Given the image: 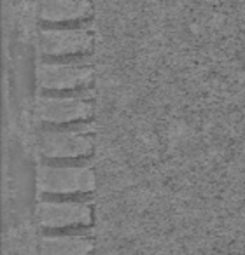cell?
<instances>
[{
    "mask_svg": "<svg viewBox=\"0 0 245 255\" xmlns=\"http://www.w3.org/2000/svg\"><path fill=\"white\" fill-rule=\"evenodd\" d=\"M93 40V32L84 26H51L40 30L39 35L40 51L54 58L88 53Z\"/></svg>",
    "mask_w": 245,
    "mask_h": 255,
    "instance_id": "277c9868",
    "label": "cell"
},
{
    "mask_svg": "<svg viewBox=\"0 0 245 255\" xmlns=\"http://www.w3.org/2000/svg\"><path fill=\"white\" fill-rule=\"evenodd\" d=\"M39 86L47 91H67L91 84L93 68L77 61H44L37 72Z\"/></svg>",
    "mask_w": 245,
    "mask_h": 255,
    "instance_id": "8992f818",
    "label": "cell"
},
{
    "mask_svg": "<svg viewBox=\"0 0 245 255\" xmlns=\"http://www.w3.org/2000/svg\"><path fill=\"white\" fill-rule=\"evenodd\" d=\"M95 138L86 128H46L39 135L40 154L47 159H77L93 152Z\"/></svg>",
    "mask_w": 245,
    "mask_h": 255,
    "instance_id": "7a4b0ae2",
    "label": "cell"
},
{
    "mask_svg": "<svg viewBox=\"0 0 245 255\" xmlns=\"http://www.w3.org/2000/svg\"><path fill=\"white\" fill-rule=\"evenodd\" d=\"M95 243L86 234H46L40 238V255H91Z\"/></svg>",
    "mask_w": 245,
    "mask_h": 255,
    "instance_id": "52a82bcc",
    "label": "cell"
},
{
    "mask_svg": "<svg viewBox=\"0 0 245 255\" xmlns=\"http://www.w3.org/2000/svg\"><path fill=\"white\" fill-rule=\"evenodd\" d=\"M35 114L42 123L61 126L89 119L93 114V103L81 95L40 96L37 100Z\"/></svg>",
    "mask_w": 245,
    "mask_h": 255,
    "instance_id": "5b68a950",
    "label": "cell"
},
{
    "mask_svg": "<svg viewBox=\"0 0 245 255\" xmlns=\"http://www.w3.org/2000/svg\"><path fill=\"white\" fill-rule=\"evenodd\" d=\"M89 0H39V16L47 23H67L88 18Z\"/></svg>",
    "mask_w": 245,
    "mask_h": 255,
    "instance_id": "ba28073f",
    "label": "cell"
},
{
    "mask_svg": "<svg viewBox=\"0 0 245 255\" xmlns=\"http://www.w3.org/2000/svg\"><path fill=\"white\" fill-rule=\"evenodd\" d=\"M39 224L46 229L89 226L93 210L86 201L77 199H44L37 206Z\"/></svg>",
    "mask_w": 245,
    "mask_h": 255,
    "instance_id": "3957f363",
    "label": "cell"
},
{
    "mask_svg": "<svg viewBox=\"0 0 245 255\" xmlns=\"http://www.w3.org/2000/svg\"><path fill=\"white\" fill-rule=\"evenodd\" d=\"M37 187L42 194L74 196L95 191L96 175L89 166L42 164L37 173Z\"/></svg>",
    "mask_w": 245,
    "mask_h": 255,
    "instance_id": "6da1fadb",
    "label": "cell"
}]
</instances>
